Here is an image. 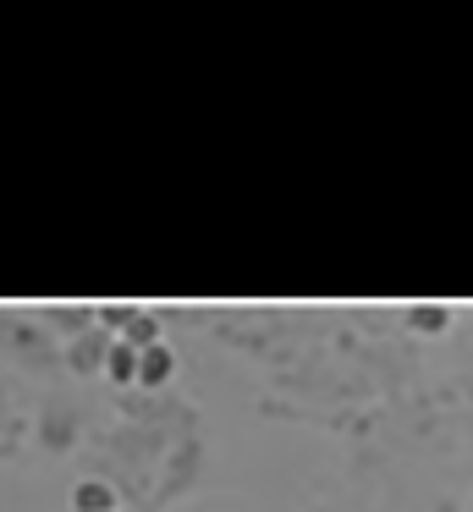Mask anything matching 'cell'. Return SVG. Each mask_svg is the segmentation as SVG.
<instances>
[{"mask_svg": "<svg viewBox=\"0 0 473 512\" xmlns=\"http://www.w3.org/2000/svg\"><path fill=\"white\" fill-rule=\"evenodd\" d=\"M33 314H39L44 325H50V336L55 342H72V336H83V331H94L99 325V314H94V303H66V298H44V303H33Z\"/></svg>", "mask_w": 473, "mask_h": 512, "instance_id": "cell-5", "label": "cell"}, {"mask_svg": "<svg viewBox=\"0 0 473 512\" xmlns=\"http://www.w3.org/2000/svg\"><path fill=\"white\" fill-rule=\"evenodd\" d=\"M0 358H6L17 375H33V380L66 375L61 369V342H55L50 325H44L33 309H6V303H0Z\"/></svg>", "mask_w": 473, "mask_h": 512, "instance_id": "cell-3", "label": "cell"}, {"mask_svg": "<svg viewBox=\"0 0 473 512\" xmlns=\"http://www.w3.org/2000/svg\"><path fill=\"white\" fill-rule=\"evenodd\" d=\"M171 380H176V353H171V342L143 347V353H138V386H132V391H171Z\"/></svg>", "mask_w": 473, "mask_h": 512, "instance_id": "cell-8", "label": "cell"}, {"mask_svg": "<svg viewBox=\"0 0 473 512\" xmlns=\"http://www.w3.org/2000/svg\"><path fill=\"white\" fill-rule=\"evenodd\" d=\"M116 342H127V347H154V342H165L160 336V320H154V309H143V303H132V314L121 320V331H116Z\"/></svg>", "mask_w": 473, "mask_h": 512, "instance_id": "cell-11", "label": "cell"}, {"mask_svg": "<svg viewBox=\"0 0 473 512\" xmlns=\"http://www.w3.org/2000/svg\"><path fill=\"white\" fill-rule=\"evenodd\" d=\"M110 342L116 336L110 331H83V336H72V342L61 347V369L66 375H77V380H88V375H105V358H110Z\"/></svg>", "mask_w": 473, "mask_h": 512, "instance_id": "cell-6", "label": "cell"}, {"mask_svg": "<svg viewBox=\"0 0 473 512\" xmlns=\"http://www.w3.org/2000/svg\"><path fill=\"white\" fill-rule=\"evenodd\" d=\"M121 512H127V507H121Z\"/></svg>", "mask_w": 473, "mask_h": 512, "instance_id": "cell-14", "label": "cell"}, {"mask_svg": "<svg viewBox=\"0 0 473 512\" xmlns=\"http://www.w3.org/2000/svg\"><path fill=\"white\" fill-rule=\"evenodd\" d=\"M402 320H407V331H418V336H446L451 320H457V309H451V303H402Z\"/></svg>", "mask_w": 473, "mask_h": 512, "instance_id": "cell-10", "label": "cell"}, {"mask_svg": "<svg viewBox=\"0 0 473 512\" xmlns=\"http://www.w3.org/2000/svg\"><path fill=\"white\" fill-rule=\"evenodd\" d=\"M22 441H28V408H22L17 386L0 380V463H11L22 452Z\"/></svg>", "mask_w": 473, "mask_h": 512, "instance_id": "cell-7", "label": "cell"}, {"mask_svg": "<svg viewBox=\"0 0 473 512\" xmlns=\"http://www.w3.org/2000/svg\"><path fill=\"white\" fill-rule=\"evenodd\" d=\"M171 435L176 430H165V424H127L121 419L116 430H105L99 435V479H110V485L121 490V501H138V512H143V501H149V490H154V468H160V457H165V446H171Z\"/></svg>", "mask_w": 473, "mask_h": 512, "instance_id": "cell-1", "label": "cell"}, {"mask_svg": "<svg viewBox=\"0 0 473 512\" xmlns=\"http://www.w3.org/2000/svg\"><path fill=\"white\" fill-rule=\"evenodd\" d=\"M121 507H127L121 490L110 485V479H99V474H88V479L72 485V512H121Z\"/></svg>", "mask_w": 473, "mask_h": 512, "instance_id": "cell-9", "label": "cell"}, {"mask_svg": "<svg viewBox=\"0 0 473 512\" xmlns=\"http://www.w3.org/2000/svg\"><path fill=\"white\" fill-rule=\"evenodd\" d=\"M77 441H83V413H77V402L66 391H44L39 408H33V446L44 457H66V452H77Z\"/></svg>", "mask_w": 473, "mask_h": 512, "instance_id": "cell-4", "label": "cell"}, {"mask_svg": "<svg viewBox=\"0 0 473 512\" xmlns=\"http://www.w3.org/2000/svg\"><path fill=\"white\" fill-rule=\"evenodd\" d=\"M105 380H110L116 391H132V386H138V347H127V342H110Z\"/></svg>", "mask_w": 473, "mask_h": 512, "instance_id": "cell-12", "label": "cell"}, {"mask_svg": "<svg viewBox=\"0 0 473 512\" xmlns=\"http://www.w3.org/2000/svg\"><path fill=\"white\" fill-rule=\"evenodd\" d=\"M0 512H11V507H6V490H0Z\"/></svg>", "mask_w": 473, "mask_h": 512, "instance_id": "cell-13", "label": "cell"}, {"mask_svg": "<svg viewBox=\"0 0 473 512\" xmlns=\"http://www.w3.org/2000/svg\"><path fill=\"white\" fill-rule=\"evenodd\" d=\"M204 468H209V435L198 430V419H193V424H182V430L171 435V446H165L143 512H171L176 501H187L198 485H204Z\"/></svg>", "mask_w": 473, "mask_h": 512, "instance_id": "cell-2", "label": "cell"}]
</instances>
